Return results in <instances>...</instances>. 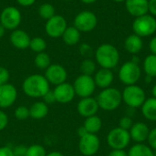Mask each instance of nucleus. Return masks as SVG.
I'll return each instance as SVG.
<instances>
[{
    "label": "nucleus",
    "mask_w": 156,
    "mask_h": 156,
    "mask_svg": "<svg viewBox=\"0 0 156 156\" xmlns=\"http://www.w3.org/2000/svg\"><path fill=\"white\" fill-rule=\"evenodd\" d=\"M50 84L44 75L32 74L27 76L23 83L22 90L24 93L30 98H41L50 90Z\"/></svg>",
    "instance_id": "f257e3e1"
},
{
    "label": "nucleus",
    "mask_w": 156,
    "mask_h": 156,
    "mask_svg": "<svg viewBox=\"0 0 156 156\" xmlns=\"http://www.w3.org/2000/svg\"><path fill=\"white\" fill-rule=\"evenodd\" d=\"M96 62L102 69H114L120 61V53L116 47L105 43L98 47L95 51Z\"/></svg>",
    "instance_id": "f03ea898"
},
{
    "label": "nucleus",
    "mask_w": 156,
    "mask_h": 156,
    "mask_svg": "<svg viewBox=\"0 0 156 156\" xmlns=\"http://www.w3.org/2000/svg\"><path fill=\"white\" fill-rule=\"evenodd\" d=\"M99 107L103 111L112 112L120 107L122 98L121 91L116 88H106L103 89L96 97Z\"/></svg>",
    "instance_id": "7ed1b4c3"
},
{
    "label": "nucleus",
    "mask_w": 156,
    "mask_h": 156,
    "mask_svg": "<svg viewBox=\"0 0 156 156\" xmlns=\"http://www.w3.org/2000/svg\"><path fill=\"white\" fill-rule=\"evenodd\" d=\"M122 101L131 108L136 109L142 107L146 100V94L144 90L138 85H129L124 88L122 92Z\"/></svg>",
    "instance_id": "20e7f679"
},
{
    "label": "nucleus",
    "mask_w": 156,
    "mask_h": 156,
    "mask_svg": "<svg viewBox=\"0 0 156 156\" xmlns=\"http://www.w3.org/2000/svg\"><path fill=\"white\" fill-rule=\"evenodd\" d=\"M133 30L141 37L154 35L156 32V18L150 14L135 17L133 22Z\"/></svg>",
    "instance_id": "39448f33"
},
{
    "label": "nucleus",
    "mask_w": 156,
    "mask_h": 156,
    "mask_svg": "<svg viewBox=\"0 0 156 156\" xmlns=\"http://www.w3.org/2000/svg\"><path fill=\"white\" fill-rule=\"evenodd\" d=\"M142 75L139 64L130 60L123 63L119 70V80L126 86L134 85L138 82Z\"/></svg>",
    "instance_id": "423d86ee"
},
{
    "label": "nucleus",
    "mask_w": 156,
    "mask_h": 156,
    "mask_svg": "<svg viewBox=\"0 0 156 156\" xmlns=\"http://www.w3.org/2000/svg\"><path fill=\"white\" fill-rule=\"evenodd\" d=\"M131 142L129 131L123 130L120 127L113 128L107 135V144L113 150H124Z\"/></svg>",
    "instance_id": "0eeeda50"
},
{
    "label": "nucleus",
    "mask_w": 156,
    "mask_h": 156,
    "mask_svg": "<svg viewBox=\"0 0 156 156\" xmlns=\"http://www.w3.org/2000/svg\"><path fill=\"white\" fill-rule=\"evenodd\" d=\"M72 85L76 95L81 99L91 97L96 89V84L93 77L83 74L78 76Z\"/></svg>",
    "instance_id": "6e6552de"
},
{
    "label": "nucleus",
    "mask_w": 156,
    "mask_h": 156,
    "mask_svg": "<svg viewBox=\"0 0 156 156\" xmlns=\"http://www.w3.org/2000/svg\"><path fill=\"white\" fill-rule=\"evenodd\" d=\"M22 21V15L18 8L9 5L5 7L0 14V23L7 30L16 29Z\"/></svg>",
    "instance_id": "1a4fd4ad"
},
{
    "label": "nucleus",
    "mask_w": 156,
    "mask_h": 156,
    "mask_svg": "<svg viewBox=\"0 0 156 156\" xmlns=\"http://www.w3.org/2000/svg\"><path fill=\"white\" fill-rule=\"evenodd\" d=\"M98 24L97 16L90 10H83L77 14L74 18V27L80 32H90Z\"/></svg>",
    "instance_id": "9d476101"
},
{
    "label": "nucleus",
    "mask_w": 156,
    "mask_h": 156,
    "mask_svg": "<svg viewBox=\"0 0 156 156\" xmlns=\"http://www.w3.org/2000/svg\"><path fill=\"white\" fill-rule=\"evenodd\" d=\"M101 141L96 134L87 133L80 138L79 150L82 156H94L100 150Z\"/></svg>",
    "instance_id": "9b49d317"
},
{
    "label": "nucleus",
    "mask_w": 156,
    "mask_h": 156,
    "mask_svg": "<svg viewBox=\"0 0 156 156\" xmlns=\"http://www.w3.org/2000/svg\"><path fill=\"white\" fill-rule=\"evenodd\" d=\"M67 27H68L67 20L64 16L60 15H55L51 18L47 20L45 25L46 33L51 38L61 37Z\"/></svg>",
    "instance_id": "f8f14e48"
},
{
    "label": "nucleus",
    "mask_w": 156,
    "mask_h": 156,
    "mask_svg": "<svg viewBox=\"0 0 156 156\" xmlns=\"http://www.w3.org/2000/svg\"><path fill=\"white\" fill-rule=\"evenodd\" d=\"M45 78L49 84L57 86L67 81V69L60 64H51L45 70Z\"/></svg>",
    "instance_id": "ddd939ff"
},
{
    "label": "nucleus",
    "mask_w": 156,
    "mask_h": 156,
    "mask_svg": "<svg viewBox=\"0 0 156 156\" xmlns=\"http://www.w3.org/2000/svg\"><path fill=\"white\" fill-rule=\"evenodd\" d=\"M53 92L56 98V102H58L61 104L69 103L70 101L74 100L76 96L73 85L67 81L55 86Z\"/></svg>",
    "instance_id": "4468645a"
},
{
    "label": "nucleus",
    "mask_w": 156,
    "mask_h": 156,
    "mask_svg": "<svg viewBox=\"0 0 156 156\" xmlns=\"http://www.w3.org/2000/svg\"><path fill=\"white\" fill-rule=\"evenodd\" d=\"M17 99V90L11 84L6 83L0 86V109L10 108L16 102Z\"/></svg>",
    "instance_id": "2eb2a0df"
},
{
    "label": "nucleus",
    "mask_w": 156,
    "mask_h": 156,
    "mask_svg": "<svg viewBox=\"0 0 156 156\" xmlns=\"http://www.w3.org/2000/svg\"><path fill=\"white\" fill-rule=\"evenodd\" d=\"M100 107L96 98L88 97L82 98L77 104V112L83 118H88L96 115Z\"/></svg>",
    "instance_id": "dca6fc26"
},
{
    "label": "nucleus",
    "mask_w": 156,
    "mask_h": 156,
    "mask_svg": "<svg viewBox=\"0 0 156 156\" xmlns=\"http://www.w3.org/2000/svg\"><path fill=\"white\" fill-rule=\"evenodd\" d=\"M125 6L128 13L134 17L149 13V0H126Z\"/></svg>",
    "instance_id": "f3484780"
},
{
    "label": "nucleus",
    "mask_w": 156,
    "mask_h": 156,
    "mask_svg": "<svg viewBox=\"0 0 156 156\" xmlns=\"http://www.w3.org/2000/svg\"><path fill=\"white\" fill-rule=\"evenodd\" d=\"M129 133L131 140H133L136 144H144V142L147 141L148 139L150 129L146 123L138 122L133 123Z\"/></svg>",
    "instance_id": "a211bd4d"
},
{
    "label": "nucleus",
    "mask_w": 156,
    "mask_h": 156,
    "mask_svg": "<svg viewBox=\"0 0 156 156\" xmlns=\"http://www.w3.org/2000/svg\"><path fill=\"white\" fill-rule=\"evenodd\" d=\"M31 37L22 29H15L10 35V42L13 47L18 49H26L29 48Z\"/></svg>",
    "instance_id": "6ab92c4d"
},
{
    "label": "nucleus",
    "mask_w": 156,
    "mask_h": 156,
    "mask_svg": "<svg viewBox=\"0 0 156 156\" xmlns=\"http://www.w3.org/2000/svg\"><path fill=\"white\" fill-rule=\"evenodd\" d=\"M93 79H94L96 87H99L103 90V89L111 87L113 81L114 76H113L112 69L101 68L99 70L95 72Z\"/></svg>",
    "instance_id": "aec40b11"
},
{
    "label": "nucleus",
    "mask_w": 156,
    "mask_h": 156,
    "mask_svg": "<svg viewBox=\"0 0 156 156\" xmlns=\"http://www.w3.org/2000/svg\"><path fill=\"white\" fill-rule=\"evenodd\" d=\"M144 47V42L141 37L137 36L136 34H132L126 37L124 41V48L127 52L136 55L138 54Z\"/></svg>",
    "instance_id": "412c9836"
},
{
    "label": "nucleus",
    "mask_w": 156,
    "mask_h": 156,
    "mask_svg": "<svg viewBox=\"0 0 156 156\" xmlns=\"http://www.w3.org/2000/svg\"><path fill=\"white\" fill-rule=\"evenodd\" d=\"M48 112H49L48 105L46 104L42 101L34 102L31 105V107L29 108L30 117L32 119H34V120H42V119H44L48 114Z\"/></svg>",
    "instance_id": "4be33fe9"
},
{
    "label": "nucleus",
    "mask_w": 156,
    "mask_h": 156,
    "mask_svg": "<svg viewBox=\"0 0 156 156\" xmlns=\"http://www.w3.org/2000/svg\"><path fill=\"white\" fill-rule=\"evenodd\" d=\"M80 37H81V32L79 29H77L74 26H70L66 28L61 38L66 45L75 46L80 42Z\"/></svg>",
    "instance_id": "5701e85b"
},
{
    "label": "nucleus",
    "mask_w": 156,
    "mask_h": 156,
    "mask_svg": "<svg viewBox=\"0 0 156 156\" xmlns=\"http://www.w3.org/2000/svg\"><path fill=\"white\" fill-rule=\"evenodd\" d=\"M142 113L144 117L151 122H156V98L146 99L142 105Z\"/></svg>",
    "instance_id": "b1692460"
},
{
    "label": "nucleus",
    "mask_w": 156,
    "mask_h": 156,
    "mask_svg": "<svg viewBox=\"0 0 156 156\" xmlns=\"http://www.w3.org/2000/svg\"><path fill=\"white\" fill-rule=\"evenodd\" d=\"M83 127L86 129V131L89 133L96 134L102 128V121L96 114V115L85 118V122L83 123Z\"/></svg>",
    "instance_id": "393cba45"
},
{
    "label": "nucleus",
    "mask_w": 156,
    "mask_h": 156,
    "mask_svg": "<svg viewBox=\"0 0 156 156\" xmlns=\"http://www.w3.org/2000/svg\"><path fill=\"white\" fill-rule=\"evenodd\" d=\"M127 154L128 156H154V151L144 144H135Z\"/></svg>",
    "instance_id": "a878e982"
},
{
    "label": "nucleus",
    "mask_w": 156,
    "mask_h": 156,
    "mask_svg": "<svg viewBox=\"0 0 156 156\" xmlns=\"http://www.w3.org/2000/svg\"><path fill=\"white\" fill-rule=\"evenodd\" d=\"M144 70L146 76L151 78L156 77V55L150 54L144 60Z\"/></svg>",
    "instance_id": "bb28decb"
},
{
    "label": "nucleus",
    "mask_w": 156,
    "mask_h": 156,
    "mask_svg": "<svg viewBox=\"0 0 156 156\" xmlns=\"http://www.w3.org/2000/svg\"><path fill=\"white\" fill-rule=\"evenodd\" d=\"M34 65L41 70H46L51 65V58L45 51L37 53L34 58Z\"/></svg>",
    "instance_id": "cd10ccee"
},
{
    "label": "nucleus",
    "mask_w": 156,
    "mask_h": 156,
    "mask_svg": "<svg viewBox=\"0 0 156 156\" xmlns=\"http://www.w3.org/2000/svg\"><path fill=\"white\" fill-rule=\"evenodd\" d=\"M38 15L41 18L45 20H48L49 18H51L56 15V10L54 5L49 3H44L40 5L38 7Z\"/></svg>",
    "instance_id": "c85d7f7f"
},
{
    "label": "nucleus",
    "mask_w": 156,
    "mask_h": 156,
    "mask_svg": "<svg viewBox=\"0 0 156 156\" xmlns=\"http://www.w3.org/2000/svg\"><path fill=\"white\" fill-rule=\"evenodd\" d=\"M80 70L83 75L92 76L96 72V63L90 58H85L80 63Z\"/></svg>",
    "instance_id": "c756f323"
},
{
    "label": "nucleus",
    "mask_w": 156,
    "mask_h": 156,
    "mask_svg": "<svg viewBox=\"0 0 156 156\" xmlns=\"http://www.w3.org/2000/svg\"><path fill=\"white\" fill-rule=\"evenodd\" d=\"M29 48H31L32 51H34L37 54L40 52H44L45 49L47 48V42L44 38L40 37H35L31 38Z\"/></svg>",
    "instance_id": "7c9ffc66"
},
{
    "label": "nucleus",
    "mask_w": 156,
    "mask_h": 156,
    "mask_svg": "<svg viewBox=\"0 0 156 156\" xmlns=\"http://www.w3.org/2000/svg\"><path fill=\"white\" fill-rule=\"evenodd\" d=\"M47 151L41 144H32L27 148L26 156H46Z\"/></svg>",
    "instance_id": "2f4dec72"
},
{
    "label": "nucleus",
    "mask_w": 156,
    "mask_h": 156,
    "mask_svg": "<svg viewBox=\"0 0 156 156\" xmlns=\"http://www.w3.org/2000/svg\"><path fill=\"white\" fill-rule=\"evenodd\" d=\"M15 117L18 120V121H25L27 118L30 117L29 114V108H27V106H18L16 107V109L15 110L14 112Z\"/></svg>",
    "instance_id": "473e14b6"
},
{
    "label": "nucleus",
    "mask_w": 156,
    "mask_h": 156,
    "mask_svg": "<svg viewBox=\"0 0 156 156\" xmlns=\"http://www.w3.org/2000/svg\"><path fill=\"white\" fill-rule=\"evenodd\" d=\"M133 125V118L129 117V116H123L122 118L120 119L119 121V127L126 130V131H130V129L132 128V126Z\"/></svg>",
    "instance_id": "72a5a7b5"
},
{
    "label": "nucleus",
    "mask_w": 156,
    "mask_h": 156,
    "mask_svg": "<svg viewBox=\"0 0 156 156\" xmlns=\"http://www.w3.org/2000/svg\"><path fill=\"white\" fill-rule=\"evenodd\" d=\"M79 49H80V53L81 54V56L85 57L86 58H89L93 53V49H92L91 46H90L87 43H82L80 46Z\"/></svg>",
    "instance_id": "f704fd0d"
},
{
    "label": "nucleus",
    "mask_w": 156,
    "mask_h": 156,
    "mask_svg": "<svg viewBox=\"0 0 156 156\" xmlns=\"http://www.w3.org/2000/svg\"><path fill=\"white\" fill-rule=\"evenodd\" d=\"M9 79H10V73L8 69L5 67L0 66V86L8 83Z\"/></svg>",
    "instance_id": "c9c22d12"
},
{
    "label": "nucleus",
    "mask_w": 156,
    "mask_h": 156,
    "mask_svg": "<svg viewBox=\"0 0 156 156\" xmlns=\"http://www.w3.org/2000/svg\"><path fill=\"white\" fill-rule=\"evenodd\" d=\"M148 144L149 146L154 150L156 151V128L153 129L150 131L149 135H148V139H147Z\"/></svg>",
    "instance_id": "e433bc0d"
},
{
    "label": "nucleus",
    "mask_w": 156,
    "mask_h": 156,
    "mask_svg": "<svg viewBox=\"0 0 156 156\" xmlns=\"http://www.w3.org/2000/svg\"><path fill=\"white\" fill-rule=\"evenodd\" d=\"M42 101H44L46 104L48 105H50V104H53L56 102V98H55V95H54V92L53 90H49L43 97H42Z\"/></svg>",
    "instance_id": "4c0bfd02"
},
{
    "label": "nucleus",
    "mask_w": 156,
    "mask_h": 156,
    "mask_svg": "<svg viewBox=\"0 0 156 156\" xmlns=\"http://www.w3.org/2000/svg\"><path fill=\"white\" fill-rule=\"evenodd\" d=\"M8 124V116L7 114L0 109V132L5 130Z\"/></svg>",
    "instance_id": "58836bf2"
},
{
    "label": "nucleus",
    "mask_w": 156,
    "mask_h": 156,
    "mask_svg": "<svg viewBox=\"0 0 156 156\" xmlns=\"http://www.w3.org/2000/svg\"><path fill=\"white\" fill-rule=\"evenodd\" d=\"M27 146L25 145H16L13 148V153L15 156H26L27 154Z\"/></svg>",
    "instance_id": "ea45409f"
},
{
    "label": "nucleus",
    "mask_w": 156,
    "mask_h": 156,
    "mask_svg": "<svg viewBox=\"0 0 156 156\" xmlns=\"http://www.w3.org/2000/svg\"><path fill=\"white\" fill-rule=\"evenodd\" d=\"M0 156H15L13 148L8 146H0Z\"/></svg>",
    "instance_id": "a19ab883"
},
{
    "label": "nucleus",
    "mask_w": 156,
    "mask_h": 156,
    "mask_svg": "<svg viewBox=\"0 0 156 156\" xmlns=\"http://www.w3.org/2000/svg\"><path fill=\"white\" fill-rule=\"evenodd\" d=\"M108 156H128V154L126 153L125 150H116V149H113L112 150Z\"/></svg>",
    "instance_id": "79ce46f5"
},
{
    "label": "nucleus",
    "mask_w": 156,
    "mask_h": 156,
    "mask_svg": "<svg viewBox=\"0 0 156 156\" xmlns=\"http://www.w3.org/2000/svg\"><path fill=\"white\" fill-rule=\"evenodd\" d=\"M149 12L150 15L156 16V0H149Z\"/></svg>",
    "instance_id": "37998d69"
},
{
    "label": "nucleus",
    "mask_w": 156,
    "mask_h": 156,
    "mask_svg": "<svg viewBox=\"0 0 156 156\" xmlns=\"http://www.w3.org/2000/svg\"><path fill=\"white\" fill-rule=\"evenodd\" d=\"M149 48H150L152 54L156 55V36L151 39V41L149 43Z\"/></svg>",
    "instance_id": "c03bdc74"
},
{
    "label": "nucleus",
    "mask_w": 156,
    "mask_h": 156,
    "mask_svg": "<svg viewBox=\"0 0 156 156\" xmlns=\"http://www.w3.org/2000/svg\"><path fill=\"white\" fill-rule=\"evenodd\" d=\"M16 2H17L20 5L27 7V6H30V5H34L35 2H36V0H16Z\"/></svg>",
    "instance_id": "a18cd8bd"
},
{
    "label": "nucleus",
    "mask_w": 156,
    "mask_h": 156,
    "mask_svg": "<svg viewBox=\"0 0 156 156\" xmlns=\"http://www.w3.org/2000/svg\"><path fill=\"white\" fill-rule=\"evenodd\" d=\"M87 133H89L87 131H86V129L83 127V125L82 126H80L79 129H78V135H79V137L80 138V137H82V136H84L85 134H87Z\"/></svg>",
    "instance_id": "49530a36"
},
{
    "label": "nucleus",
    "mask_w": 156,
    "mask_h": 156,
    "mask_svg": "<svg viewBox=\"0 0 156 156\" xmlns=\"http://www.w3.org/2000/svg\"><path fill=\"white\" fill-rule=\"evenodd\" d=\"M46 156H64V154L60 152H58V151H53V152H50L48 154H47Z\"/></svg>",
    "instance_id": "de8ad7c7"
},
{
    "label": "nucleus",
    "mask_w": 156,
    "mask_h": 156,
    "mask_svg": "<svg viewBox=\"0 0 156 156\" xmlns=\"http://www.w3.org/2000/svg\"><path fill=\"white\" fill-rule=\"evenodd\" d=\"M5 28L2 26V24L0 23V38H2L3 37H4V35H5Z\"/></svg>",
    "instance_id": "09e8293b"
},
{
    "label": "nucleus",
    "mask_w": 156,
    "mask_h": 156,
    "mask_svg": "<svg viewBox=\"0 0 156 156\" xmlns=\"http://www.w3.org/2000/svg\"><path fill=\"white\" fill-rule=\"evenodd\" d=\"M82 3H84V4H93V3H95L97 0H80Z\"/></svg>",
    "instance_id": "8fccbe9b"
},
{
    "label": "nucleus",
    "mask_w": 156,
    "mask_h": 156,
    "mask_svg": "<svg viewBox=\"0 0 156 156\" xmlns=\"http://www.w3.org/2000/svg\"><path fill=\"white\" fill-rule=\"evenodd\" d=\"M152 94H153V97L154 98H156V84L153 87V89H152Z\"/></svg>",
    "instance_id": "3c124183"
},
{
    "label": "nucleus",
    "mask_w": 156,
    "mask_h": 156,
    "mask_svg": "<svg viewBox=\"0 0 156 156\" xmlns=\"http://www.w3.org/2000/svg\"><path fill=\"white\" fill-rule=\"evenodd\" d=\"M132 61H133L134 63H137V64H139V62H140V59H139V58H138V57H133V59H132Z\"/></svg>",
    "instance_id": "603ef678"
},
{
    "label": "nucleus",
    "mask_w": 156,
    "mask_h": 156,
    "mask_svg": "<svg viewBox=\"0 0 156 156\" xmlns=\"http://www.w3.org/2000/svg\"><path fill=\"white\" fill-rule=\"evenodd\" d=\"M152 79H153V78H151V77H149V76H146V82L149 83V82L152 80Z\"/></svg>",
    "instance_id": "864d4df0"
},
{
    "label": "nucleus",
    "mask_w": 156,
    "mask_h": 156,
    "mask_svg": "<svg viewBox=\"0 0 156 156\" xmlns=\"http://www.w3.org/2000/svg\"><path fill=\"white\" fill-rule=\"evenodd\" d=\"M114 2H117V3H122V2H125L126 0H112Z\"/></svg>",
    "instance_id": "5fc2aeb1"
},
{
    "label": "nucleus",
    "mask_w": 156,
    "mask_h": 156,
    "mask_svg": "<svg viewBox=\"0 0 156 156\" xmlns=\"http://www.w3.org/2000/svg\"><path fill=\"white\" fill-rule=\"evenodd\" d=\"M154 156H156V151H154Z\"/></svg>",
    "instance_id": "6e6d98bb"
},
{
    "label": "nucleus",
    "mask_w": 156,
    "mask_h": 156,
    "mask_svg": "<svg viewBox=\"0 0 156 156\" xmlns=\"http://www.w3.org/2000/svg\"><path fill=\"white\" fill-rule=\"evenodd\" d=\"M63 1H71V0H63Z\"/></svg>",
    "instance_id": "4d7b16f0"
},
{
    "label": "nucleus",
    "mask_w": 156,
    "mask_h": 156,
    "mask_svg": "<svg viewBox=\"0 0 156 156\" xmlns=\"http://www.w3.org/2000/svg\"><path fill=\"white\" fill-rule=\"evenodd\" d=\"M73 156H82V155H81V154H80V155H73Z\"/></svg>",
    "instance_id": "13d9d810"
},
{
    "label": "nucleus",
    "mask_w": 156,
    "mask_h": 156,
    "mask_svg": "<svg viewBox=\"0 0 156 156\" xmlns=\"http://www.w3.org/2000/svg\"><path fill=\"white\" fill-rule=\"evenodd\" d=\"M0 143H1V139H0Z\"/></svg>",
    "instance_id": "bf43d9fd"
}]
</instances>
